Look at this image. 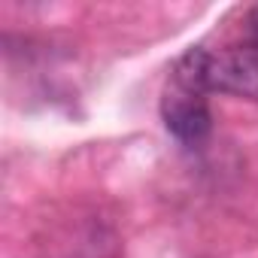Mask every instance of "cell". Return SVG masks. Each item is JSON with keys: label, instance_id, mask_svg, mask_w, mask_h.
<instances>
[{"label": "cell", "instance_id": "6da1fadb", "mask_svg": "<svg viewBox=\"0 0 258 258\" xmlns=\"http://www.w3.org/2000/svg\"><path fill=\"white\" fill-rule=\"evenodd\" d=\"M161 118L167 131L188 146H198L210 137L213 131V112L207 103V94H198L191 88L167 82L164 97H161Z\"/></svg>", "mask_w": 258, "mask_h": 258}, {"label": "cell", "instance_id": "7a4b0ae2", "mask_svg": "<svg viewBox=\"0 0 258 258\" xmlns=\"http://www.w3.org/2000/svg\"><path fill=\"white\" fill-rule=\"evenodd\" d=\"M210 91L258 100V40H246L210 55Z\"/></svg>", "mask_w": 258, "mask_h": 258}, {"label": "cell", "instance_id": "3957f363", "mask_svg": "<svg viewBox=\"0 0 258 258\" xmlns=\"http://www.w3.org/2000/svg\"><path fill=\"white\" fill-rule=\"evenodd\" d=\"M249 31H252V40H258V7L249 13Z\"/></svg>", "mask_w": 258, "mask_h": 258}]
</instances>
